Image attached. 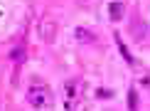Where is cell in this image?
<instances>
[{
	"label": "cell",
	"mask_w": 150,
	"mask_h": 111,
	"mask_svg": "<svg viewBox=\"0 0 150 111\" xmlns=\"http://www.w3.org/2000/svg\"><path fill=\"white\" fill-rule=\"evenodd\" d=\"M116 45H118V52H121V54H123V59H126V62H128V64H135V59H133V57H130V52H128V49H126V45H123V42H121V40H116Z\"/></svg>",
	"instance_id": "cell-3"
},
{
	"label": "cell",
	"mask_w": 150,
	"mask_h": 111,
	"mask_svg": "<svg viewBox=\"0 0 150 111\" xmlns=\"http://www.w3.org/2000/svg\"><path fill=\"white\" fill-rule=\"evenodd\" d=\"M108 15H111V20H121L123 17V3L113 0V3L108 5Z\"/></svg>",
	"instance_id": "cell-2"
},
{
	"label": "cell",
	"mask_w": 150,
	"mask_h": 111,
	"mask_svg": "<svg viewBox=\"0 0 150 111\" xmlns=\"http://www.w3.org/2000/svg\"><path fill=\"white\" fill-rule=\"evenodd\" d=\"M128 106H130V109L138 106V101H135V89H130V91H128Z\"/></svg>",
	"instance_id": "cell-6"
},
{
	"label": "cell",
	"mask_w": 150,
	"mask_h": 111,
	"mask_svg": "<svg viewBox=\"0 0 150 111\" xmlns=\"http://www.w3.org/2000/svg\"><path fill=\"white\" fill-rule=\"evenodd\" d=\"M96 96H103V99H111V96H113V91H111V89H98V91H96Z\"/></svg>",
	"instance_id": "cell-7"
},
{
	"label": "cell",
	"mask_w": 150,
	"mask_h": 111,
	"mask_svg": "<svg viewBox=\"0 0 150 111\" xmlns=\"http://www.w3.org/2000/svg\"><path fill=\"white\" fill-rule=\"evenodd\" d=\"M30 104H32L35 109H47V106H52V94H49V89L47 86H32L30 89Z\"/></svg>",
	"instance_id": "cell-1"
},
{
	"label": "cell",
	"mask_w": 150,
	"mask_h": 111,
	"mask_svg": "<svg viewBox=\"0 0 150 111\" xmlns=\"http://www.w3.org/2000/svg\"><path fill=\"white\" fill-rule=\"evenodd\" d=\"M76 37L81 42H93V35L89 32V30H84V27H76Z\"/></svg>",
	"instance_id": "cell-4"
},
{
	"label": "cell",
	"mask_w": 150,
	"mask_h": 111,
	"mask_svg": "<svg viewBox=\"0 0 150 111\" xmlns=\"http://www.w3.org/2000/svg\"><path fill=\"white\" fill-rule=\"evenodd\" d=\"M10 57H12V62H25V49L22 47H15L10 52Z\"/></svg>",
	"instance_id": "cell-5"
}]
</instances>
